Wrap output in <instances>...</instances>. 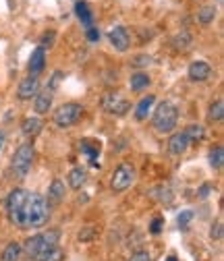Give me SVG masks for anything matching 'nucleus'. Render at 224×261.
I'll return each instance as SVG.
<instances>
[{
    "label": "nucleus",
    "mask_w": 224,
    "mask_h": 261,
    "mask_svg": "<svg viewBox=\"0 0 224 261\" xmlns=\"http://www.w3.org/2000/svg\"><path fill=\"white\" fill-rule=\"evenodd\" d=\"M129 261H151V257H149L148 251H137V253L131 255V259H129Z\"/></svg>",
    "instance_id": "nucleus-36"
},
{
    "label": "nucleus",
    "mask_w": 224,
    "mask_h": 261,
    "mask_svg": "<svg viewBox=\"0 0 224 261\" xmlns=\"http://www.w3.org/2000/svg\"><path fill=\"white\" fill-rule=\"evenodd\" d=\"M154 104H156V96L141 98L139 104H137V108H135V118H137V121H146V118L149 116V112H151V108H154Z\"/></svg>",
    "instance_id": "nucleus-16"
},
{
    "label": "nucleus",
    "mask_w": 224,
    "mask_h": 261,
    "mask_svg": "<svg viewBox=\"0 0 224 261\" xmlns=\"http://www.w3.org/2000/svg\"><path fill=\"white\" fill-rule=\"evenodd\" d=\"M179 123V110L170 102H160L156 106L154 114H151V125L158 133H170V130Z\"/></svg>",
    "instance_id": "nucleus-2"
},
{
    "label": "nucleus",
    "mask_w": 224,
    "mask_h": 261,
    "mask_svg": "<svg viewBox=\"0 0 224 261\" xmlns=\"http://www.w3.org/2000/svg\"><path fill=\"white\" fill-rule=\"evenodd\" d=\"M187 75H189L191 81L202 83V81L210 79V75H212V66H210L206 61H195V63L189 65V70H187Z\"/></svg>",
    "instance_id": "nucleus-12"
},
{
    "label": "nucleus",
    "mask_w": 224,
    "mask_h": 261,
    "mask_svg": "<svg viewBox=\"0 0 224 261\" xmlns=\"http://www.w3.org/2000/svg\"><path fill=\"white\" fill-rule=\"evenodd\" d=\"M222 118H224V102H222V100H216L214 104L210 106V110H208V121L220 123Z\"/></svg>",
    "instance_id": "nucleus-25"
},
{
    "label": "nucleus",
    "mask_w": 224,
    "mask_h": 261,
    "mask_svg": "<svg viewBox=\"0 0 224 261\" xmlns=\"http://www.w3.org/2000/svg\"><path fill=\"white\" fill-rule=\"evenodd\" d=\"M191 42H193V38H191V33L189 31H179V33H176L174 35V38H172V48L174 50H189V46H191Z\"/></svg>",
    "instance_id": "nucleus-20"
},
{
    "label": "nucleus",
    "mask_w": 224,
    "mask_h": 261,
    "mask_svg": "<svg viewBox=\"0 0 224 261\" xmlns=\"http://www.w3.org/2000/svg\"><path fill=\"white\" fill-rule=\"evenodd\" d=\"M222 222L218 220L216 224H214V226H212V230H210V236H212V239H214V241H220L222 239Z\"/></svg>",
    "instance_id": "nucleus-32"
},
{
    "label": "nucleus",
    "mask_w": 224,
    "mask_h": 261,
    "mask_svg": "<svg viewBox=\"0 0 224 261\" xmlns=\"http://www.w3.org/2000/svg\"><path fill=\"white\" fill-rule=\"evenodd\" d=\"M38 89H40V81H38V77H27V79H23L21 83H19V87H17V98L19 100H31L35 93H38Z\"/></svg>",
    "instance_id": "nucleus-11"
},
{
    "label": "nucleus",
    "mask_w": 224,
    "mask_h": 261,
    "mask_svg": "<svg viewBox=\"0 0 224 261\" xmlns=\"http://www.w3.org/2000/svg\"><path fill=\"white\" fill-rule=\"evenodd\" d=\"M65 197H67V185L61 179L52 181L50 187H48V199L54 201V203H58V201H63Z\"/></svg>",
    "instance_id": "nucleus-17"
},
{
    "label": "nucleus",
    "mask_w": 224,
    "mask_h": 261,
    "mask_svg": "<svg viewBox=\"0 0 224 261\" xmlns=\"http://www.w3.org/2000/svg\"><path fill=\"white\" fill-rule=\"evenodd\" d=\"M216 17H218V10H216V6H212V4L202 6V8H199V13H197V21L202 23V25H210V23H214Z\"/></svg>",
    "instance_id": "nucleus-23"
},
{
    "label": "nucleus",
    "mask_w": 224,
    "mask_h": 261,
    "mask_svg": "<svg viewBox=\"0 0 224 261\" xmlns=\"http://www.w3.org/2000/svg\"><path fill=\"white\" fill-rule=\"evenodd\" d=\"M158 201H162V203H170L172 201V193H170V189H160L158 191Z\"/></svg>",
    "instance_id": "nucleus-34"
},
{
    "label": "nucleus",
    "mask_w": 224,
    "mask_h": 261,
    "mask_svg": "<svg viewBox=\"0 0 224 261\" xmlns=\"http://www.w3.org/2000/svg\"><path fill=\"white\" fill-rule=\"evenodd\" d=\"M81 114H83V106L75 104V102H69V104H63L61 108H56L52 121L58 129H69L79 121Z\"/></svg>",
    "instance_id": "nucleus-5"
},
{
    "label": "nucleus",
    "mask_w": 224,
    "mask_h": 261,
    "mask_svg": "<svg viewBox=\"0 0 224 261\" xmlns=\"http://www.w3.org/2000/svg\"><path fill=\"white\" fill-rule=\"evenodd\" d=\"M52 42H54V31H46V35L42 38V46H52Z\"/></svg>",
    "instance_id": "nucleus-38"
},
{
    "label": "nucleus",
    "mask_w": 224,
    "mask_h": 261,
    "mask_svg": "<svg viewBox=\"0 0 224 261\" xmlns=\"http://www.w3.org/2000/svg\"><path fill=\"white\" fill-rule=\"evenodd\" d=\"M210 164H212V168H214V170H220L224 166V149L220 145L214 147V151L210 153Z\"/></svg>",
    "instance_id": "nucleus-28"
},
{
    "label": "nucleus",
    "mask_w": 224,
    "mask_h": 261,
    "mask_svg": "<svg viewBox=\"0 0 224 261\" xmlns=\"http://www.w3.org/2000/svg\"><path fill=\"white\" fill-rule=\"evenodd\" d=\"M102 108L104 112H108L112 116H125L129 110H131V104H129V100H125L123 93L119 91H108L102 96Z\"/></svg>",
    "instance_id": "nucleus-6"
},
{
    "label": "nucleus",
    "mask_w": 224,
    "mask_h": 261,
    "mask_svg": "<svg viewBox=\"0 0 224 261\" xmlns=\"http://www.w3.org/2000/svg\"><path fill=\"white\" fill-rule=\"evenodd\" d=\"M21 253H23V249L19 243H8L2 253V261H19Z\"/></svg>",
    "instance_id": "nucleus-26"
},
{
    "label": "nucleus",
    "mask_w": 224,
    "mask_h": 261,
    "mask_svg": "<svg viewBox=\"0 0 224 261\" xmlns=\"http://www.w3.org/2000/svg\"><path fill=\"white\" fill-rule=\"evenodd\" d=\"M67 183H69L71 189L79 191V189L87 183V172H85L83 168H73V170L69 172V181H67Z\"/></svg>",
    "instance_id": "nucleus-18"
},
{
    "label": "nucleus",
    "mask_w": 224,
    "mask_h": 261,
    "mask_svg": "<svg viewBox=\"0 0 224 261\" xmlns=\"http://www.w3.org/2000/svg\"><path fill=\"white\" fill-rule=\"evenodd\" d=\"M58 230H50V232H46V234H35V236H29V239L25 241V245H23L21 249L25 251V255L29 259H38L44 251H48V249L52 245L58 243Z\"/></svg>",
    "instance_id": "nucleus-4"
},
{
    "label": "nucleus",
    "mask_w": 224,
    "mask_h": 261,
    "mask_svg": "<svg viewBox=\"0 0 224 261\" xmlns=\"http://www.w3.org/2000/svg\"><path fill=\"white\" fill-rule=\"evenodd\" d=\"M98 236V228L96 226H83L79 230V234H77V239L81 241V243H89V241H93Z\"/></svg>",
    "instance_id": "nucleus-29"
},
{
    "label": "nucleus",
    "mask_w": 224,
    "mask_h": 261,
    "mask_svg": "<svg viewBox=\"0 0 224 261\" xmlns=\"http://www.w3.org/2000/svg\"><path fill=\"white\" fill-rule=\"evenodd\" d=\"M151 63H154V61H151L149 56H137V58H133V66H148Z\"/></svg>",
    "instance_id": "nucleus-35"
},
{
    "label": "nucleus",
    "mask_w": 224,
    "mask_h": 261,
    "mask_svg": "<svg viewBox=\"0 0 224 261\" xmlns=\"http://www.w3.org/2000/svg\"><path fill=\"white\" fill-rule=\"evenodd\" d=\"M129 85H131V91H144L151 85V79H149L148 73H133Z\"/></svg>",
    "instance_id": "nucleus-19"
},
{
    "label": "nucleus",
    "mask_w": 224,
    "mask_h": 261,
    "mask_svg": "<svg viewBox=\"0 0 224 261\" xmlns=\"http://www.w3.org/2000/svg\"><path fill=\"white\" fill-rule=\"evenodd\" d=\"M87 40L89 42H98L100 40V31L96 27H87Z\"/></svg>",
    "instance_id": "nucleus-37"
},
{
    "label": "nucleus",
    "mask_w": 224,
    "mask_h": 261,
    "mask_svg": "<svg viewBox=\"0 0 224 261\" xmlns=\"http://www.w3.org/2000/svg\"><path fill=\"white\" fill-rule=\"evenodd\" d=\"M4 143H6V135H4V130H0V151H2Z\"/></svg>",
    "instance_id": "nucleus-40"
},
{
    "label": "nucleus",
    "mask_w": 224,
    "mask_h": 261,
    "mask_svg": "<svg viewBox=\"0 0 224 261\" xmlns=\"http://www.w3.org/2000/svg\"><path fill=\"white\" fill-rule=\"evenodd\" d=\"M75 13H77L79 21L83 23L85 27H91V23H93V15H91V10H89L87 2H83V0H79V2L75 4Z\"/></svg>",
    "instance_id": "nucleus-21"
},
{
    "label": "nucleus",
    "mask_w": 224,
    "mask_h": 261,
    "mask_svg": "<svg viewBox=\"0 0 224 261\" xmlns=\"http://www.w3.org/2000/svg\"><path fill=\"white\" fill-rule=\"evenodd\" d=\"M63 79H65V73H63V70H56V73L50 77V81H48V89L54 93V91L58 89V85H61Z\"/></svg>",
    "instance_id": "nucleus-30"
},
{
    "label": "nucleus",
    "mask_w": 224,
    "mask_h": 261,
    "mask_svg": "<svg viewBox=\"0 0 224 261\" xmlns=\"http://www.w3.org/2000/svg\"><path fill=\"white\" fill-rule=\"evenodd\" d=\"M183 133L187 135V139H189V141H202L204 135H206V129H204V125H195L193 123V125L187 127Z\"/></svg>",
    "instance_id": "nucleus-27"
},
{
    "label": "nucleus",
    "mask_w": 224,
    "mask_h": 261,
    "mask_svg": "<svg viewBox=\"0 0 224 261\" xmlns=\"http://www.w3.org/2000/svg\"><path fill=\"white\" fill-rule=\"evenodd\" d=\"M44 66H46V48L44 46H38L33 52H31V56H29V63H27V68H29V75H33V77H38L42 70H44Z\"/></svg>",
    "instance_id": "nucleus-10"
},
{
    "label": "nucleus",
    "mask_w": 224,
    "mask_h": 261,
    "mask_svg": "<svg viewBox=\"0 0 224 261\" xmlns=\"http://www.w3.org/2000/svg\"><path fill=\"white\" fill-rule=\"evenodd\" d=\"M208 193H210V187L208 185H204L202 189H199V197H208Z\"/></svg>",
    "instance_id": "nucleus-39"
},
{
    "label": "nucleus",
    "mask_w": 224,
    "mask_h": 261,
    "mask_svg": "<svg viewBox=\"0 0 224 261\" xmlns=\"http://www.w3.org/2000/svg\"><path fill=\"white\" fill-rule=\"evenodd\" d=\"M218 2H222V0H218Z\"/></svg>",
    "instance_id": "nucleus-42"
},
{
    "label": "nucleus",
    "mask_w": 224,
    "mask_h": 261,
    "mask_svg": "<svg viewBox=\"0 0 224 261\" xmlns=\"http://www.w3.org/2000/svg\"><path fill=\"white\" fill-rule=\"evenodd\" d=\"M42 127H44L42 118H38V116H27L25 121L21 123V133H23V135H27V137H33V135H38V133H40Z\"/></svg>",
    "instance_id": "nucleus-15"
},
{
    "label": "nucleus",
    "mask_w": 224,
    "mask_h": 261,
    "mask_svg": "<svg viewBox=\"0 0 224 261\" xmlns=\"http://www.w3.org/2000/svg\"><path fill=\"white\" fill-rule=\"evenodd\" d=\"M65 259V253H63V249L58 247V245H52L48 251H44L35 261H63Z\"/></svg>",
    "instance_id": "nucleus-24"
},
{
    "label": "nucleus",
    "mask_w": 224,
    "mask_h": 261,
    "mask_svg": "<svg viewBox=\"0 0 224 261\" xmlns=\"http://www.w3.org/2000/svg\"><path fill=\"white\" fill-rule=\"evenodd\" d=\"M33 164V145L31 143H23L13 156V162H10V168L17 176H25L31 170Z\"/></svg>",
    "instance_id": "nucleus-8"
},
{
    "label": "nucleus",
    "mask_w": 224,
    "mask_h": 261,
    "mask_svg": "<svg viewBox=\"0 0 224 261\" xmlns=\"http://www.w3.org/2000/svg\"><path fill=\"white\" fill-rule=\"evenodd\" d=\"M189 149V139H187V135L183 133H174V135H170V139H168V151L172 153V156H183V153Z\"/></svg>",
    "instance_id": "nucleus-13"
},
{
    "label": "nucleus",
    "mask_w": 224,
    "mask_h": 261,
    "mask_svg": "<svg viewBox=\"0 0 224 261\" xmlns=\"http://www.w3.org/2000/svg\"><path fill=\"white\" fill-rule=\"evenodd\" d=\"M166 261H179V259H176L174 255H170V257H166Z\"/></svg>",
    "instance_id": "nucleus-41"
},
{
    "label": "nucleus",
    "mask_w": 224,
    "mask_h": 261,
    "mask_svg": "<svg viewBox=\"0 0 224 261\" xmlns=\"http://www.w3.org/2000/svg\"><path fill=\"white\" fill-rule=\"evenodd\" d=\"M162 226H164V220H162V218L151 220V224H149V232H151V234H160V232H162Z\"/></svg>",
    "instance_id": "nucleus-33"
},
{
    "label": "nucleus",
    "mask_w": 224,
    "mask_h": 261,
    "mask_svg": "<svg viewBox=\"0 0 224 261\" xmlns=\"http://www.w3.org/2000/svg\"><path fill=\"white\" fill-rule=\"evenodd\" d=\"M48 222V205L38 193H27L25 199V224L31 228H40Z\"/></svg>",
    "instance_id": "nucleus-1"
},
{
    "label": "nucleus",
    "mask_w": 224,
    "mask_h": 261,
    "mask_svg": "<svg viewBox=\"0 0 224 261\" xmlns=\"http://www.w3.org/2000/svg\"><path fill=\"white\" fill-rule=\"evenodd\" d=\"M108 40H110V44L114 46V50L127 52L129 46H131V33H129V29L123 27V25H114V27L108 31Z\"/></svg>",
    "instance_id": "nucleus-9"
},
{
    "label": "nucleus",
    "mask_w": 224,
    "mask_h": 261,
    "mask_svg": "<svg viewBox=\"0 0 224 261\" xmlns=\"http://www.w3.org/2000/svg\"><path fill=\"white\" fill-rule=\"evenodd\" d=\"M81 151L85 153V156H89V162L96 166V158H98V153H100V143H96V141H89V139H83L79 143Z\"/></svg>",
    "instance_id": "nucleus-22"
},
{
    "label": "nucleus",
    "mask_w": 224,
    "mask_h": 261,
    "mask_svg": "<svg viewBox=\"0 0 224 261\" xmlns=\"http://www.w3.org/2000/svg\"><path fill=\"white\" fill-rule=\"evenodd\" d=\"M25 189H15L10 191L6 197V211H8V220L19 228H27L25 224V199H27Z\"/></svg>",
    "instance_id": "nucleus-3"
},
{
    "label": "nucleus",
    "mask_w": 224,
    "mask_h": 261,
    "mask_svg": "<svg viewBox=\"0 0 224 261\" xmlns=\"http://www.w3.org/2000/svg\"><path fill=\"white\" fill-rule=\"evenodd\" d=\"M52 96L54 93L50 89H44L40 93H35V100H33V110L38 114H48V110L52 108Z\"/></svg>",
    "instance_id": "nucleus-14"
},
{
    "label": "nucleus",
    "mask_w": 224,
    "mask_h": 261,
    "mask_svg": "<svg viewBox=\"0 0 224 261\" xmlns=\"http://www.w3.org/2000/svg\"><path fill=\"white\" fill-rule=\"evenodd\" d=\"M133 181H135L133 166L131 164H119V168H116L110 176V189L114 193H123L133 185Z\"/></svg>",
    "instance_id": "nucleus-7"
},
{
    "label": "nucleus",
    "mask_w": 224,
    "mask_h": 261,
    "mask_svg": "<svg viewBox=\"0 0 224 261\" xmlns=\"http://www.w3.org/2000/svg\"><path fill=\"white\" fill-rule=\"evenodd\" d=\"M191 220H193V211L191 209H185V211L179 213V220H176V222H179L181 228H187V224H189Z\"/></svg>",
    "instance_id": "nucleus-31"
}]
</instances>
